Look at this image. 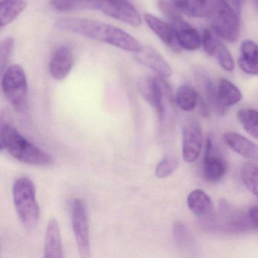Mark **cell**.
<instances>
[{
    "mask_svg": "<svg viewBox=\"0 0 258 258\" xmlns=\"http://www.w3.org/2000/svg\"><path fill=\"white\" fill-rule=\"evenodd\" d=\"M173 238L181 248H191L193 245V236L189 229L182 222H175L173 226Z\"/></svg>",
    "mask_w": 258,
    "mask_h": 258,
    "instance_id": "obj_27",
    "label": "cell"
},
{
    "mask_svg": "<svg viewBox=\"0 0 258 258\" xmlns=\"http://www.w3.org/2000/svg\"><path fill=\"white\" fill-rule=\"evenodd\" d=\"M72 225L80 256L82 258H90L91 250L88 214L82 199H75L72 202Z\"/></svg>",
    "mask_w": 258,
    "mask_h": 258,
    "instance_id": "obj_7",
    "label": "cell"
},
{
    "mask_svg": "<svg viewBox=\"0 0 258 258\" xmlns=\"http://www.w3.org/2000/svg\"><path fill=\"white\" fill-rule=\"evenodd\" d=\"M219 211L221 227L227 232H241L254 229L249 220L247 212L240 211L227 201H220Z\"/></svg>",
    "mask_w": 258,
    "mask_h": 258,
    "instance_id": "obj_10",
    "label": "cell"
},
{
    "mask_svg": "<svg viewBox=\"0 0 258 258\" xmlns=\"http://www.w3.org/2000/svg\"><path fill=\"white\" fill-rule=\"evenodd\" d=\"M214 55L217 57L219 64L223 70L228 72H231L234 70L235 63H234L233 58H232L229 49L219 40L217 41V48H216Z\"/></svg>",
    "mask_w": 258,
    "mask_h": 258,
    "instance_id": "obj_29",
    "label": "cell"
},
{
    "mask_svg": "<svg viewBox=\"0 0 258 258\" xmlns=\"http://www.w3.org/2000/svg\"><path fill=\"white\" fill-rule=\"evenodd\" d=\"M13 48L14 40L11 37L4 39L2 42H0V71H2L7 66Z\"/></svg>",
    "mask_w": 258,
    "mask_h": 258,
    "instance_id": "obj_31",
    "label": "cell"
},
{
    "mask_svg": "<svg viewBox=\"0 0 258 258\" xmlns=\"http://www.w3.org/2000/svg\"><path fill=\"white\" fill-rule=\"evenodd\" d=\"M25 0H10L0 4V28H4L16 20L25 10Z\"/></svg>",
    "mask_w": 258,
    "mask_h": 258,
    "instance_id": "obj_21",
    "label": "cell"
},
{
    "mask_svg": "<svg viewBox=\"0 0 258 258\" xmlns=\"http://www.w3.org/2000/svg\"><path fill=\"white\" fill-rule=\"evenodd\" d=\"M198 84L200 86L204 93L205 102L211 105L214 111L218 114L219 103L217 99V87L214 85L211 78L203 72H197L196 73Z\"/></svg>",
    "mask_w": 258,
    "mask_h": 258,
    "instance_id": "obj_22",
    "label": "cell"
},
{
    "mask_svg": "<svg viewBox=\"0 0 258 258\" xmlns=\"http://www.w3.org/2000/svg\"><path fill=\"white\" fill-rule=\"evenodd\" d=\"M93 10L134 27L142 25V17L128 0H93Z\"/></svg>",
    "mask_w": 258,
    "mask_h": 258,
    "instance_id": "obj_8",
    "label": "cell"
},
{
    "mask_svg": "<svg viewBox=\"0 0 258 258\" xmlns=\"http://www.w3.org/2000/svg\"><path fill=\"white\" fill-rule=\"evenodd\" d=\"M237 118L244 131L255 140L258 137V114L256 110L243 108L237 113Z\"/></svg>",
    "mask_w": 258,
    "mask_h": 258,
    "instance_id": "obj_24",
    "label": "cell"
},
{
    "mask_svg": "<svg viewBox=\"0 0 258 258\" xmlns=\"http://www.w3.org/2000/svg\"><path fill=\"white\" fill-rule=\"evenodd\" d=\"M247 215H248L249 220L250 223L253 225L255 231H257L258 228V208L256 205L250 207L247 211Z\"/></svg>",
    "mask_w": 258,
    "mask_h": 258,
    "instance_id": "obj_32",
    "label": "cell"
},
{
    "mask_svg": "<svg viewBox=\"0 0 258 258\" xmlns=\"http://www.w3.org/2000/svg\"><path fill=\"white\" fill-rule=\"evenodd\" d=\"M4 96L10 105L19 113H25L28 108V84L26 74L22 66H10L2 80Z\"/></svg>",
    "mask_w": 258,
    "mask_h": 258,
    "instance_id": "obj_4",
    "label": "cell"
},
{
    "mask_svg": "<svg viewBox=\"0 0 258 258\" xmlns=\"http://www.w3.org/2000/svg\"><path fill=\"white\" fill-rule=\"evenodd\" d=\"M201 38H202V45H203L205 53L209 56L214 55L218 40L214 37L212 31L208 28L204 30Z\"/></svg>",
    "mask_w": 258,
    "mask_h": 258,
    "instance_id": "obj_30",
    "label": "cell"
},
{
    "mask_svg": "<svg viewBox=\"0 0 258 258\" xmlns=\"http://www.w3.org/2000/svg\"><path fill=\"white\" fill-rule=\"evenodd\" d=\"M135 58L139 63L152 70L160 78H170L173 75V70L167 60L151 46H141L135 52Z\"/></svg>",
    "mask_w": 258,
    "mask_h": 258,
    "instance_id": "obj_11",
    "label": "cell"
},
{
    "mask_svg": "<svg viewBox=\"0 0 258 258\" xmlns=\"http://www.w3.org/2000/svg\"><path fill=\"white\" fill-rule=\"evenodd\" d=\"M258 168L256 163L248 161L244 163L241 169V178L244 186L253 196H257Z\"/></svg>",
    "mask_w": 258,
    "mask_h": 258,
    "instance_id": "obj_26",
    "label": "cell"
},
{
    "mask_svg": "<svg viewBox=\"0 0 258 258\" xmlns=\"http://www.w3.org/2000/svg\"><path fill=\"white\" fill-rule=\"evenodd\" d=\"M3 144H2V142H1V139H0V150H2L3 149Z\"/></svg>",
    "mask_w": 258,
    "mask_h": 258,
    "instance_id": "obj_34",
    "label": "cell"
},
{
    "mask_svg": "<svg viewBox=\"0 0 258 258\" xmlns=\"http://www.w3.org/2000/svg\"><path fill=\"white\" fill-rule=\"evenodd\" d=\"M199 96V93L194 87L188 84H183L178 88L175 100L181 109L190 111L196 108Z\"/></svg>",
    "mask_w": 258,
    "mask_h": 258,
    "instance_id": "obj_23",
    "label": "cell"
},
{
    "mask_svg": "<svg viewBox=\"0 0 258 258\" xmlns=\"http://www.w3.org/2000/svg\"><path fill=\"white\" fill-rule=\"evenodd\" d=\"M3 147L17 161L29 165L50 167L54 159L49 154L27 140L10 120L4 118L0 125Z\"/></svg>",
    "mask_w": 258,
    "mask_h": 258,
    "instance_id": "obj_2",
    "label": "cell"
},
{
    "mask_svg": "<svg viewBox=\"0 0 258 258\" xmlns=\"http://www.w3.org/2000/svg\"><path fill=\"white\" fill-rule=\"evenodd\" d=\"M217 99H218V114L224 115L228 108L236 105L242 99V93L239 89L226 79H221L217 88Z\"/></svg>",
    "mask_w": 258,
    "mask_h": 258,
    "instance_id": "obj_17",
    "label": "cell"
},
{
    "mask_svg": "<svg viewBox=\"0 0 258 258\" xmlns=\"http://www.w3.org/2000/svg\"><path fill=\"white\" fill-rule=\"evenodd\" d=\"M55 27L60 31L74 33L134 53L142 46L138 40L123 30L93 19H60L55 22Z\"/></svg>",
    "mask_w": 258,
    "mask_h": 258,
    "instance_id": "obj_1",
    "label": "cell"
},
{
    "mask_svg": "<svg viewBox=\"0 0 258 258\" xmlns=\"http://www.w3.org/2000/svg\"><path fill=\"white\" fill-rule=\"evenodd\" d=\"M188 209L202 220L214 222L215 219L214 204L210 196L204 190H193L187 197Z\"/></svg>",
    "mask_w": 258,
    "mask_h": 258,
    "instance_id": "obj_13",
    "label": "cell"
},
{
    "mask_svg": "<svg viewBox=\"0 0 258 258\" xmlns=\"http://www.w3.org/2000/svg\"><path fill=\"white\" fill-rule=\"evenodd\" d=\"M179 160L174 155H167L157 164L155 175L160 179L168 177L177 168Z\"/></svg>",
    "mask_w": 258,
    "mask_h": 258,
    "instance_id": "obj_28",
    "label": "cell"
},
{
    "mask_svg": "<svg viewBox=\"0 0 258 258\" xmlns=\"http://www.w3.org/2000/svg\"><path fill=\"white\" fill-rule=\"evenodd\" d=\"M203 135L199 121L187 120L182 127V158L187 163H193L199 158L202 150Z\"/></svg>",
    "mask_w": 258,
    "mask_h": 258,
    "instance_id": "obj_9",
    "label": "cell"
},
{
    "mask_svg": "<svg viewBox=\"0 0 258 258\" xmlns=\"http://www.w3.org/2000/svg\"><path fill=\"white\" fill-rule=\"evenodd\" d=\"M223 140L228 147L238 155L252 161H257V146L244 136L227 131L223 135Z\"/></svg>",
    "mask_w": 258,
    "mask_h": 258,
    "instance_id": "obj_16",
    "label": "cell"
},
{
    "mask_svg": "<svg viewBox=\"0 0 258 258\" xmlns=\"http://www.w3.org/2000/svg\"><path fill=\"white\" fill-rule=\"evenodd\" d=\"M245 0H227V2L236 10L237 12H239L240 9L242 7Z\"/></svg>",
    "mask_w": 258,
    "mask_h": 258,
    "instance_id": "obj_33",
    "label": "cell"
},
{
    "mask_svg": "<svg viewBox=\"0 0 258 258\" xmlns=\"http://www.w3.org/2000/svg\"><path fill=\"white\" fill-rule=\"evenodd\" d=\"M217 35L229 43L238 40L240 33L239 15L227 0H221L208 18Z\"/></svg>",
    "mask_w": 258,
    "mask_h": 258,
    "instance_id": "obj_6",
    "label": "cell"
},
{
    "mask_svg": "<svg viewBox=\"0 0 258 258\" xmlns=\"http://www.w3.org/2000/svg\"><path fill=\"white\" fill-rule=\"evenodd\" d=\"M73 64L74 57L71 49L60 46L54 52L49 62L51 76L57 81H63L72 72Z\"/></svg>",
    "mask_w": 258,
    "mask_h": 258,
    "instance_id": "obj_14",
    "label": "cell"
},
{
    "mask_svg": "<svg viewBox=\"0 0 258 258\" xmlns=\"http://www.w3.org/2000/svg\"><path fill=\"white\" fill-rule=\"evenodd\" d=\"M43 257L63 258L64 256L59 223L55 218L49 220L45 235Z\"/></svg>",
    "mask_w": 258,
    "mask_h": 258,
    "instance_id": "obj_15",
    "label": "cell"
},
{
    "mask_svg": "<svg viewBox=\"0 0 258 258\" xmlns=\"http://www.w3.org/2000/svg\"><path fill=\"white\" fill-rule=\"evenodd\" d=\"M93 0H50V6L59 13L92 10Z\"/></svg>",
    "mask_w": 258,
    "mask_h": 258,
    "instance_id": "obj_25",
    "label": "cell"
},
{
    "mask_svg": "<svg viewBox=\"0 0 258 258\" xmlns=\"http://www.w3.org/2000/svg\"><path fill=\"white\" fill-rule=\"evenodd\" d=\"M158 5L161 11L170 21L179 47L188 51L199 49L202 46V38L199 31L184 20L181 13L170 2L159 0Z\"/></svg>",
    "mask_w": 258,
    "mask_h": 258,
    "instance_id": "obj_5",
    "label": "cell"
},
{
    "mask_svg": "<svg viewBox=\"0 0 258 258\" xmlns=\"http://www.w3.org/2000/svg\"><path fill=\"white\" fill-rule=\"evenodd\" d=\"M241 56L238 58V64L240 69L250 75L258 74L257 46L252 40H244L241 43Z\"/></svg>",
    "mask_w": 258,
    "mask_h": 258,
    "instance_id": "obj_19",
    "label": "cell"
},
{
    "mask_svg": "<svg viewBox=\"0 0 258 258\" xmlns=\"http://www.w3.org/2000/svg\"><path fill=\"white\" fill-rule=\"evenodd\" d=\"M7 1H10V0H0V4H1V3L7 2Z\"/></svg>",
    "mask_w": 258,
    "mask_h": 258,
    "instance_id": "obj_35",
    "label": "cell"
},
{
    "mask_svg": "<svg viewBox=\"0 0 258 258\" xmlns=\"http://www.w3.org/2000/svg\"><path fill=\"white\" fill-rule=\"evenodd\" d=\"M13 195L15 208L22 223L28 227H35L40 216L35 184L27 176L19 178L13 185Z\"/></svg>",
    "mask_w": 258,
    "mask_h": 258,
    "instance_id": "obj_3",
    "label": "cell"
},
{
    "mask_svg": "<svg viewBox=\"0 0 258 258\" xmlns=\"http://www.w3.org/2000/svg\"><path fill=\"white\" fill-rule=\"evenodd\" d=\"M226 172V164L220 157L211 153H205L203 161V175L205 179L215 183L223 179Z\"/></svg>",
    "mask_w": 258,
    "mask_h": 258,
    "instance_id": "obj_20",
    "label": "cell"
},
{
    "mask_svg": "<svg viewBox=\"0 0 258 258\" xmlns=\"http://www.w3.org/2000/svg\"><path fill=\"white\" fill-rule=\"evenodd\" d=\"M144 21L163 43H165L173 50L179 51L180 49L176 43L173 28L170 24H167L150 13H146L144 15Z\"/></svg>",
    "mask_w": 258,
    "mask_h": 258,
    "instance_id": "obj_18",
    "label": "cell"
},
{
    "mask_svg": "<svg viewBox=\"0 0 258 258\" xmlns=\"http://www.w3.org/2000/svg\"><path fill=\"white\" fill-rule=\"evenodd\" d=\"M221 0H170V3L179 12L191 18L208 19Z\"/></svg>",
    "mask_w": 258,
    "mask_h": 258,
    "instance_id": "obj_12",
    "label": "cell"
}]
</instances>
